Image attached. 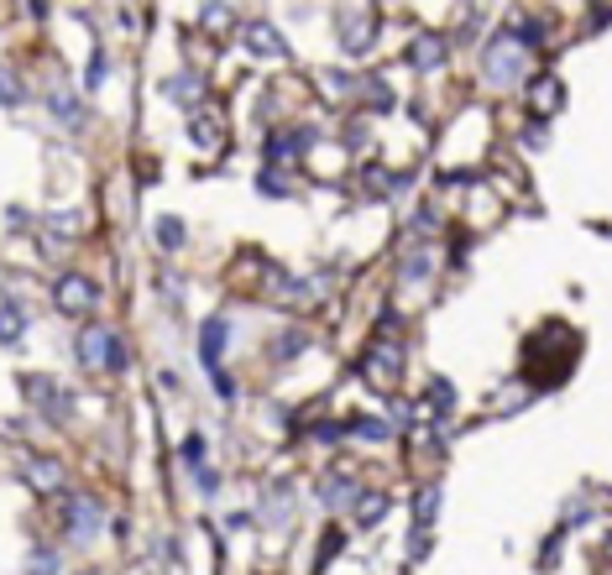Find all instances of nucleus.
Wrapping results in <instances>:
<instances>
[{
  "instance_id": "nucleus-1",
  "label": "nucleus",
  "mask_w": 612,
  "mask_h": 575,
  "mask_svg": "<svg viewBox=\"0 0 612 575\" xmlns=\"http://www.w3.org/2000/svg\"><path fill=\"white\" fill-rule=\"evenodd\" d=\"M482 68H487V79H492V84H513V79H524V68H529L524 42H518L513 32H508V37H497L492 48L482 53Z\"/></svg>"
},
{
  "instance_id": "nucleus-2",
  "label": "nucleus",
  "mask_w": 612,
  "mask_h": 575,
  "mask_svg": "<svg viewBox=\"0 0 612 575\" xmlns=\"http://www.w3.org/2000/svg\"><path fill=\"white\" fill-rule=\"evenodd\" d=\"M79 366H105V372H121V366H126V345L110 335V330L89 325V330H79Z\"/></svg>"
},
{
  "instance_id": "nucleus-3",
  "label": "nucleus",
  "mask_w": 612,
  "mask_h": 575,
  "mask_svg": "<svg viewBox=\"0 0 612 575\" xmlns=\"http://www.w3.org/2000/svg\"><path fill=\"white\" fill-rule=\"evenodd\" d=\"M21 393H27V403L42 408V419H68V413H74V398H68L53 377H21Z\"/></svg>"
},
{
  "instance_id": "nucleus-4",
  "label": "nucleus",
  "mask_w": 612,
  "mask_h": 575,
  "mask_svg": "<svg viewBox=\"0 0 612 575\" xmlns=\"http://www.w3.org/2000/svg\"><path fill=\"white\" fill-rule=\"evenodd\" d=\"M372 32H377V11L372 6H351L340 16V42H346V58H361L372 48Z\"/></svg>"
},
{
  "instance_id": "nucleus-5",
  "label": "nucleus",
  "mask_w": 612,
  "mask_h": 575,
  "mask_svg": "<svg viewBox=\"0 0 612 575\" xmlns=\"http://www.w3.org/2000/svg\"><path fill=\"white\" fill-rule=\"evenodd\" d=\"M95 298H100V288H95V278H84V272H63V278L53 283V304L63 314H84Z\"/></svg>"
},
{
  "instance_id": "nucleus-6",
  "label": "nucleus",
  "mask_w": 612,
  "mask_h": 575,
  "mask_svg": "<svg viewBox=\"0 0 612 575\" xmlns=\"http://www.w3.org/2000/svg\"><path fill=\"white\" fill-rule=\"evenodd\" d=\"M100 502H89V497H68L63 502V528H68V534H74V539H95L100 534Z\"/></svg>"
},
{
  "instance_id": "nucleus-7",
  "label": "nucleus",
  "mask_w": 612,
  "mask_h": 575,
  "mask_svg": "<svg viewBox=\"0 0 612 575\" xmlns=\"http://www.w3.org/2000/svg\"><path fill=\"white\" fill-rule=\"evenodd\" d=\"M225 340H231V325H225L220 314H210L199 325V361H204V372H220V356H225Z\"/></svg>"
},
{
  "instance_id": "nucleus-8",
  "label": "nucleus",
  "mask_w": 612,
  "mask_h": 575,
  "mask_svg": "<svg viewBox=\"0 0 612 575\" xmlns=\"http://www.w3.org/2000/svg\"><path fill=\"white\" fill-rule=\"evenodd\" d=\"M398 372H403V356H398V345H393V340H388V345H377V351L367 356V377H372L377 393H388V387L398 382Z\"/></svg>"
},
{
  "instance_id": "nucleus-9",
  "label": "nucleus",
  "mask_w": 612,
  "mask_h": 575,
  "mask_svg": "<svg viewBox=\"0 0 612 575\" xmlns=\"http://www.w3.org/2000/svg\"><path fill=\"white\" fill-rule=\"evenodd\" d=\"M246 48H252L257 58H288L278 27H267V21H252V27H246Z\"/></svg>"
},
{
  "instance_id": "nucleus-10",
  "label": "nucleus",
  "mask_w": 612,
  "mask_h": 575,
  "mask_svg": "<svg viewBox=\"0 0 612 575\" xmlns=\"http://www.w3.org/2000/svg\"><path fill=\"white\" fill-rule=\"evenodd\" d=\"M309 147H314V131H278L267 142V157H272V163H288L293 152H309Z\"/></svg>"
},
{
  "instance_id": "nucleus-11",
  "label": "nucleus",
  "mask_w": 612,
  "mask_h": 575,
  "mask_svg": "<svg viewBox=\"0 0 612 575\" xmlns=\"http://www.w3.org/2000/svg\"><path fill=\"white\" fill-rule=\"evenodd\" d=\"M27 335V309L21 304H0V345H16Z\"/></svg>"
},
{
  "instance_id": "nucleus-12",
  "label": "nucleus",
  "mask_w": 612,
  "mask_h": 575,
  "mask_svg": "<svg viewBox=\"0 0 612 575\" xmlns=\"http://www.w3.org/2000/svg\"><path fill=\"white\" fill-rule=\"evenodd\" d=\"M168 100H173V105H194V100H199V74L168 79Z\"/></svg>"
},
{
  "instance_id": "nucleus-13",
  "label": "nucleus",
  "mask_w": 612,
  "mask_h": 575,
  "mask_svg": "<svg viewBox=\"0 0 612 575\" xmlns=\"http://www.w3.org/2000/svg\"><path fill=\"white\" fill-rule=\"evenodd\" d=\"M320 497L330 502V508H340V502H351V497H356V481H351V476H330L325 487H320Z\"/></svg>"
},
{
  "instance_id": "nucleus-14",
  "label": "nucleus",
  "mask_w": 612,
  "mask_h": 575,
  "mask_svg": "<svg viewBox=\"0 0 612 575\" xmlns=\"http://www.w3.org/2000/svg\"><path fill=\"white\" fill-rule=\"evenodd\" d=\"M414 63H419V68H440V63H445V42H440V37H424L419 48H414Z\"/></svg>"
},
{
  "instance_id": "nucleus-15",
  "label": "nucleus",
  "mask_w": 612,
  "mask_h": 575,
  "mask_svg": "<svg viewBox=\"0 0 612 575\" xmlns=\"http://www.w3.org/2000/svg\"><path fill=\"white\" fill-rule=\"evenodd\" d=\"M382 513H388V497H361V502H356V523H361V528L382 523Z\"/></svg>"
},
{
  "instance_id": "nucleus-16",
  "label": "nucleus",
  "mask_w": 612,
  "mask_h": 575,
  "mask_svg": "<svg viewBox=\"0 0 612 575\" xmlns=\"http://www.w3.org/2000/svg\"><path fill=\"white\" fill-rule=\"evenodd\" d=\"M157 241H163V251H178V246H184V220L163 215V220H157Z\"/></svg>"
},
{
  "instance_id": "nucleus-17",
  "label": "nucleus",
  "mask_w": 612,
  "mask_h": 575,
  "mask_svg": "<svg viewBox=\"0 0 612 575\" xmlns=\"http://www.w3.org/2000/svg\"><path fill=\"white\" fill-rule=\"evenodd\" d=\"M346 434H356V440H372V445H377V440H388L393 429L382 424V419H351V429H346Z\"/></svg>"
},
{
  "instance_id": "nucleus-18",
  "label": "nucleus",
  "mask_w": 612,
  "mask_h": 575,
  "mask_svg": "<svg viewBox=\"0 0 612 575\" xmlns=\"http://www.w3.org/2000/svg\"><path fill=\"white\" fill-rule=\"evenodd\" d=\"M21 100H27V95H21V79L11 74L6 63H0V105H11V110H16Z\"/></svg>"
},
{
  "instance_id": "nucleus-19",
  "label": "nucleus",
  "mask_w": 612,
  "mask_h": 575,
  "mask_svg": "<svg viewBox=\"0 0 612 575\" xmlns=\"http://www.w3.org/2000/svg\"><path fill=\"white\" fill-rule=\"evenodd\" d=\"M32 487H42V492H48V487H63V476H58L53 460H32Z\"/></svg>"
},
{
  "instance_id": "nucleus-20",
  "label": "nucleus",
  "mask_w": 612,
  "mask_h": 575,
  "mask_svg": "<svg viewBox=\"0 0 612 575\" xmlns=\"http://www.w3.org/2000/svg\"><path fill=\"white\" fill-rule=\"evenodd\" d=\"M435 508H440V487H424V492L414 497V518H419V528L435 518Z\"/></svg>"
},
{
  "instance_id": "nucleus-21",
  "label": "nucleus",
  "mask_w": 612,
  "mask_h": 575,
  "mask_svg": "<svg viewBox=\"0 0 612 575\" xmlns=\"http://www.w3.org/2000/svg\"><path fill=\"white\" fill-rule=\"evenodd\" d=\"M534 105H539V110H555V105H560V79H539V84H534Z\"/></svg>"
},
{
  "instance_id": "nucleus-22",
  "label": "nucleus",
  "mask_w": 612,
  "mask_h": 575,
  "mask_svg": "<svg viewBox=\"0 0 612 575\" xmlns=\"http://www.w3.org/2000/svg\"><path fill=\"white\" fill-rule=\"evenodd\" d=\"M48 110L58 115V121H68V126H74V121H79V100H68V95H63V89H58V95H48Z\"/></svg>"
},
{
  "instance_id": "nucleus-23",
  "label": "nucleus",
  "mask_w": 612,
  "mask_h": 575,
  "mask_svg": "<svg viewBox=\"0 0 612 575\" xmlns=\"http://www.w3.org/2000/svg\"><path fill=\"white\" fill-rule=\"evenodd\" d=\"M27 570H32V575H58L63 565H58V555H48V549H32V560H27Z\"/></svg>"
},
{
  "instance_id": "nucleus-24",
  "label": "nucleus",
  "mask_w": 612,
  "mask_h": 575,
  "mask_svg": "<svg viewBox=\"0 0 612 575\" xmlns=\"http://www.w3.org/2000/svg\"><path fill=\"white\" fill-rule=\"evenodd\" d=\"M105 68H110V63H105V53L89 58V68H84V89H89V95H95V89L105 84Z\"/></svg>"
},
{
  "instance_id": "nucleus-25",
  "label": "nucleus",
  "mask_w": 612,
  "mask_h": 575,
  "mask_svg": "<svg viewBox=\"0 0 612 575\" xmlns=\"http://www.w3.org/2000/svg\"><path fill=\"white\" fill-rule=\"evenodd\" d=\"M429 387H435V393H429V398H435V413H450V408H456V393H450V382H445V377H435Z\"/></svg>"
},
{
  "instance_id": "nucleus-26",
  "label": "nucleus",
  "mask_w": 612,
  "mask_h": 575,
  "mask_svg": "<svg viewBox=\"0 0 612 575\" xmlns=\"http://www.w3.org/2000/svg\"><path fill=\"white\" fill-rule=\"evenodd\" d=\"M257 189H262V194H288V183H283V173H278V168H267V173L257 178Z\"/></svg>"
},
{
  "instance_id": "nucleus-27",
  "label": "nucleus",
  "mask_w": 612,
  "mask_h": 575,
  "mask_svg": "<svg viewBox=\"0 0 612 575\" xmlns=\"http://www.w3.org/2000/svg\"><path fill=\"white\" fill-rule=\"evenodd\" d=\"M194 142H199V147H215V142H220V136H215V121H194Z\"/></svg>"
},
{
  "instance_id": "nucleus-28",
  "label": "nucleus",
  "mask_w": 612,
  "mask_h": 575,
  "mask_svg": "<svg viewBox=\"0 0 612 575\" xmlns=\"http://www.w3.org/2000/svg\"><path fill=\"white\" fill-rule=\"evenodd\" d=\"M210 382H215V398H225V403H231V398H236V382H231V377H225V372H215Z\"/></svg>"
},
{
  "instance_id": "nucleus-29",
  "label": "nucleus",
  "mask_w": 612,
  "mask_h": 575,
  "mask_svg": "<svg viewBox=\"0 0 612 575\" xmlns=\"http://www.w3.org/2000/svg\"><path fill=\"white\" fill-rule=\"evenodd\" d=\"M204 27H225V6H204Z\"/></svg>"
}]
</instances>
